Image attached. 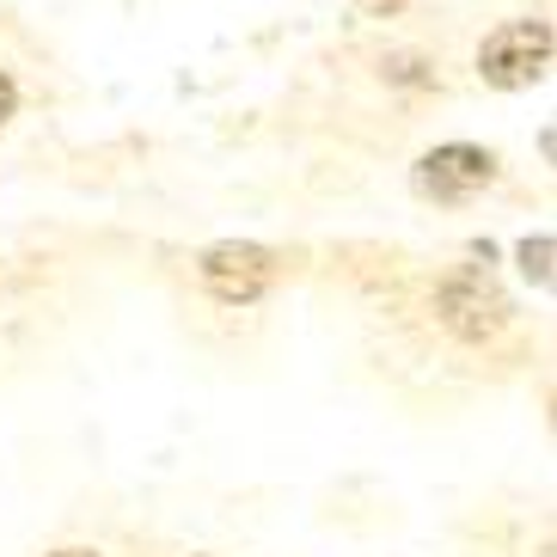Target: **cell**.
<instances>
[{
	"label": "cell",
	"instance_id": "obj_7",
	"mask_svg": "<svg viewBox=\"0 0 557 557\" xmlns=\"http://www.w3.org/2000/svg\"><path fill=\"white\" fill-rule=\"evenodd\" d=\"M417 67H423V62H410V55H393V62H386V74H393V81H429V74H417Z\"/></svg>",
	"mask_w": 557,
	"mask_h": 557
},
{
	"label": "cell",
	"instance_id": "obj_1",
	"mask_svg": "<svg viewBox=\"0 0 557 557\" xmlns=\"http://www.w3.org/2000/svg\"><path fill=\"white\" fill-rule=\"evenodd\" d=\"M552 25L545 18H508L484 37V50H478V74L484 86L496 92H521V86L545 81V67H552Z\"/></svg>",
	"mask_w": 557,
	"mask_h": 557
},
{
	"label": "cell",
	"instance_id": "obj_5",
	"mask_svg": "<svg viewBox=\"0 0 557 557\" xmlns=\"http://www.w3.org/2000/svg\"><path fill=\"white\" fill-rule=\"evenodd\" d=\"M521 270L545 288V282H552V239H527V246H521Z\"/></svg>",
	"mask_w": 557,
	"mask_h": 557
},
{
	"label": "cell",
	"instance_id": "obj_8",
	"mask_svg": "<svg viewBox=\"0 0 557 557\" xmlns=\"http://www.w3.org/2000/svg\"><path fill=\"white\" fill-rule=\"evenodd\" d=\"M55 557H99V552H55Z\"/></svg>",
	"mask_w": 557,
	"mask_h": 557
},
{
	"label": "cell",
	"instance_id": "obj_6",
	"mask_svg": "<svg viewBox=\"0 0 557 557\" xmlns=\"http://www.w3.org/2000/svg\"><path fill=\"white\" fill-rule=\"evenodd\" d=\"M18 111V86L7 81V67H0V129H7V116Z\"/></svg>",
	"mask_w": 557,
	"mask_h": 557
},
{
	"label": "cell",
	"instance_id": "obj_4",
	"mask_svg": "<svg viewBox=\"0 0 557 557\" xmlns=\"http://www.w3.org/2000/svg\"><path fill=\"white\" fill-rule=\"evenodd\" d=\"M442 319L466 344H484V337H496L508 325V295L484 270H459L454 282H442Z\"/></svg>",
	"mask_w": 557,
	"mask_h": 557
},
{
	"label": "cell",
	"instance_id": "obj_2",
	"mask_svg": "<svg viewBox=\"0 0 557 557\" xmlns=\"http://www.w3.org/2000/svg\"><path fill=\"white\" fill-rule=\"evenodd\" d=\"M197 270H202V288H209L214 300H227V307H251V300H263V295H270V282H276V251L227 239V246L202 251Z\"/></svg>",
	"mask_w": 557,
	"mask_h": 557
},
{
	"label": "cell",
	"instance_id": "obj_3",
	"mask_svg": "<svg viewBox=\"0 0 557 557\" xmlns=\"http://www.w3.org/2000/svg\"><path fill=\"white\" fill-rule=\"evenodd\" d=\"M491 178H496V160L484 148H472V141H447V148L423 153L417 172H410L417 197H429V202H466V197H478Z\"/></svg>",
	"mask_w": 557,
	"mask_h": 557
}]
</instances>
